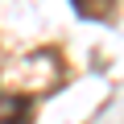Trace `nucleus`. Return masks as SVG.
Masks as SVG:
<instances>
[{"label":"nucleus","mask_w":124,"mask_h":124,"mask_svg":"<svg viewBox=\"0 0 124 124\" xmlns=\"http://www.w3.org/2000/svg\"><path fill=\"white\" fill-rule=\"evenodd\" d=\"M75 4V13H83V17H91V21H103L112 8H116V0H70Z\"/></svg>","instance_id":"nucleus-2"},{"label":"nucleus","mask_w":124,"mask_h":124,"mask_svg":"<svg viewBox=\"0 0 124 124\" xmlns=\"http://www.w3.org/2000/svg\"><path fill=\"white\" fill-rule=\"evenodd\" d=\"M0 124H33V103L29 99H8L0 112Z\"/></svg>","instance_id":"nucleus-1"}]
</instances>
